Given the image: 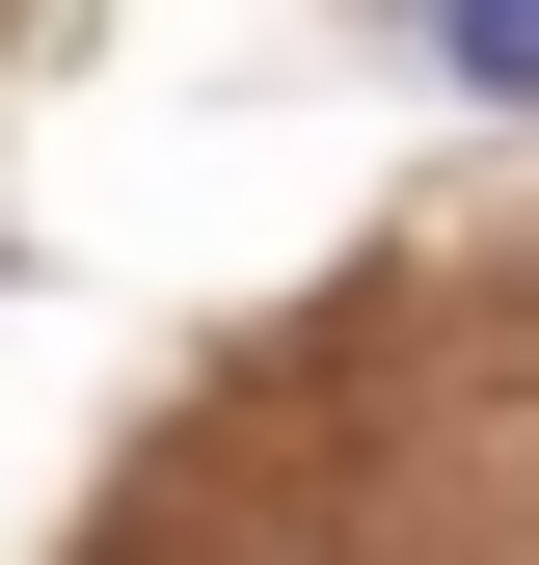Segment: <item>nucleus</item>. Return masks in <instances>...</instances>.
<instances>
[{
    "label": "nucleus",
    "instance_id": "nucleus-1",
    "mask_svg": "<svg viewBox=\"0 0 539 565\" xmlns=\"http://www.w3.org/2000/svg\"><path fill=\"white\" fill-rule=\"evenodd\" d=\"M432 82H458V108H539V0H458V28H432Z\"/></svg>",
    "mask_w": 539,
    "mask_h": 565
}]
</instances>
